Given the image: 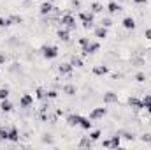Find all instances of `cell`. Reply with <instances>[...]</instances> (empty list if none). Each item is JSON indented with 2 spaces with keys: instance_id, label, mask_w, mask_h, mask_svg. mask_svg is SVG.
<instances>
[{
  "instance_id": "obj_1",
  "label": "cell",
  "mask_w": 151,
  "mask_h": 150,
  "mask_svg": "<svg viewBox=\"0 0 151 150\" xmlns=\"http://www.w3.org/2000/svg\"><path fill=\"white\" fill-rule=\"evenodd\" d=\"M60 23L69 30V32H72V30H76V18L72 16V14H65V16H62V20H60Z\"/></svg>"
},
{
  "instance_id": "obj_2",
  "label": "cell",
  "mask_w": 151,
  "mask_h": 150,
  "mask_svg": "<svg viewBox=\"0 0 151 150\" xmlns=\"http://www.w3.org/2000/svg\"><path fill=\"white\" fill-rule=\"evenodd\" d=\"M40 51H42V57L44 58H49V60L58 57V48L56 46H42Z\"/></svg>"
},
{
  "instance_id": "obj_3",
  "label": "cell",
  "mask_w": 151,
  "mask_h": 150,
  "mask_svg": "<svg viewBox=\"0 0 151 150\" xmlns=\"http://www.w3.org/2000/svg\"><path fill=\"white\" fill-rule=\"evenodd\" d=\"M79 20L83 21V27L86 30H90L93 27V12H81L79 14Z\"/></svg>"
},
{
  "instance_id": "obj_4",
  "label": "cell",
  "mask_w": 151,
  "mask_h": 150,
  "mask_svg": "<svg viewBox=\"0 0 151 150\" xmlns=\"http://www.w3.org/2000/svg\"><path fill=\"white\" fill-rule=\"evenodd\" d=\"M99 50H100V44L95 42V41H90L86 46H83V57L91 55V53H95V51H99Z\"/></svg>"
},
{
  "instance_id": "obj_5",
  "label": "cell",
  "mask_w": 151,
  "mask_h": 150,
  "mask_svg": "<svg viewBox=\"0 0 151 150\" xmlns=\"http://www.w3.org/2000/svg\"><path fill=\"white\" fill-rule=\"evenodd\" d=\"M119 145H121V140H119L118 134L113 136L111 140H104V141H102V147H107V149H118Z\"/></svg>"
},
{
  "instance_id": "obj_6",
  "label": "cell",
  "mask_w": 151,
  "mask_h": 150,
  "mask_svg": "<svg viewBox=\"0 0 151 150\" xmlns=\"http://www.w3.org/2000/svg\"><path fill=\"white\" fill-rule=\"evenodd\" d=\"M107 115V108H95L90 113V120H99V118H104Z\"/></svg>"
},
{
  "instance_id": "obj_7",
  "label": "cell",
  "mask_w": 151,
  "mask_h": 150,
  "mask_svg": "<svg viewBox=\"0 0 151 150\" xmlns=\"http://www.w3.org/2000/svg\"><path fill=\"white\" fill-rule=\"evenodd\" d=\"M81 115H77V113H70V115H67V118H65V122L70 125V127H76V125H79V122H81Z\"/></svg>"
},
{
  "instance_id": "obj_8",
  "label": "cell",
  "mask_w": 151,
  "mask_h": 150,
  "mask_svg": "<svg viewBox=\"0 0 151 150\" xmlns=\"http://www.w3.org/2000/svg\"><path fill=\"white\" fill-rule=\"evenodd\" d=\"M32 104H34V97L30 94H23L21 99H19V106L21 108H30Z\"/></svg>"
},
{
  "instance_id": "obj_9",
  "label": "cell",
  "mask_w": 151,
  "mask_h": 150,
  "mask_svg": "<svg viewBox=\"0 0 151 150\" xmlns=\"http://www.w3.org/2000/svg\"><path fill=\"white\" fill-rule=\"evenodd\" d=\"M72 69H74V66L70 64V62H67V64H60L58 66V73L62 76H69L70 73H72Z\"/></svg>"
},
{
  "instance_id": "obj_10",
  "label": "cell",
  "mask_w": 151,
  "mask_h": 150,
  "mask_svg": "<svg viewBox=\"0 0 151 150\" xmlns=\"http://www.w3.org/2000/svg\"><path fill=\"white\" fill-rule=\"evenodd\" d=\"M55 7H53V4L51 2H44V4H40V9H39V12L42 14V16H47L51 11H53Z\"/></svg>"
},
{
  "instance_id": "obj_11",
  "label": "cell",
  "mask_w": 151,
  "mask_h": 150,
  "mask_svg": "<svg viewBox=\"0 0 151 150\" xmlns=\"http://www.w3.org/2000/svg\"><path fill=\"white\" fill-rule=\"evenodd\" d=\"M7 133H9V141H12V143H18L19 141V133H18L16 127H9Z\"/></svg>"
},
{
  "instance_id": "obj_12",
  "label": "cell",
  "mask_w": 151,
  "mask_h": 150,
  "mask_svg": "<svg viewBox=\"0 0 151 150\" xmlns=\"http://www.w3.org/2000/svg\"><path fill=\"white\" fill-rule=\"evenodd\" d=\"M104 103H106V104L118 103V94H114V92H106V94H104Z\"/></svg>"
},
{
  "instance_id": "obj_13",
  "label": "cell",
  "mask_w": 151,
  "mask_h": 150,
  "mask_svg": "<svg viewBox=\"0 0 151 150\" xmlns=\"http://www.w3.org/2000/svg\"><path fill=\"white\" fill-rule=\"evenodd\" d=\"M123 27L127 28V30H134L135 28V20L134 18H130V16H127V18H123Z\"/></svg>"
},
{
  "instance_id": "obj_14",
  "label": "cell",
  "mask_w": 151,
  "mask_h": 150,
  "mask_svg": "<svg viewBox=\"0 0 151 150\" xmlns=\"http://www.w3.org/2000/svg\"><path fill=\"white\" fill-rule=\"evenodd\" d=\"M128 104H130L132 108H135V110H141V108H144L142 101H141V99H137V97H130V99H128Z\"/></svg>"
},
{
  "instance_id": "obj_15",
  "label": "cell",
  "mask_w": 151,
  "mask_h": 150,
  "mask_svg": "<svg viewBox=\"0 0 151 150\" xmlns=\"http://www.w3.org/2000/svg\"><path fill=\"white\" fill-rule=\"evenodd\" d=\"M109 73V67L107 66H97V67H93V74L97 76H104Z\"/></svg>"
},
{
  "instance_id": "obj_16",
  "label": "cell",
  "mask_w": 151,
  "mask_h": 150,
  "mask_svg": "<svg viewBox=\"0 0 151 150\" xmlns=\"http://www.w3.org/2000/svg\"><path fill=\"white\" fill-rule=\"evenodd\" d=\"M79 147H81V149H91V147H93V140H91L90 136H88V138H81Z\"/></svg>"
},
{
  "instance_id": "obj_17",
  "label": "cell",
  "mask_w": 151,
  "mask_h": 150,
  "mask_svg": "<svg viewBox=\"0 0 151 150\" xmlns=\"http://www.w3.org/2000/svg\"><path fill=\"white\" fill-rule=\"evenodd\" d=\"M121 9H123V7H121L119 4H116V2H109V4H107V11H109L111 14H116V12H119Z\"/></svg>"
},
{
  "instance_id": "obj_18",
  "label": "cell",
  "mask_w": 151,
  "mask_h": 150,
  "mask_svg": "<svg viewBox=\"0 0 151 150\" xmlns=\"http://www.w3.org/2000/svg\"><path fill=\"white\" fill-rule=\"evenodd\" d=\"M56 36H58V39H60V41H63V42H69V41H70V36H69V30H65V28H60Z\"/></svg>"
},
{
  "instance_id": "obj_19",
  "label": "cell",
  "mask_w": 151,
  "mask_h": 150,
  "mask_svg": "<svg viewBox=\"0 0 151 150\" xmlns=\"http://www.w3.org/2000/svg\"><path fill=\"white\" fill-rule=\"evenodd\" d=\"M95 37H99V39H106L107 37V28L106 27H99V28H95Z\"/></svg>"
},
{
  "instance_id": "obj_20",
  "label": "cell",
  "mask_w": 151,
  "mask_h": 150,
  "mask_svg": "<svg viewBox=\"0 0 151 150\" xmlns=\"http://www.w3.org/2000/svg\"><path fill=\"white\" fill-rule=\"evenodd\" d=\"M0 110H2L4 113H9V111H12V104H11V103H9L7 99H4V101L0 103Z\"/></svg>"
},
{
  "instance_id": "obj_21",
  "label": "cell",
  "mask_w": 151,
  "mask_h": 150,
  "mask_svg": "<svg viewBox=\"0 0 151 150\" xmlns=\"http://www.w3.org/2000/svg\"><path fill=\"white\" fill-rule=\"evenodd\" d=\"M79 125H81L84 131H90V129H91V125H93V122H90V118H84V117H83V118H81V122H79Z\"/></svg>"
},
{
  "instance_id": "obj_22",
  "label": "cell",
  "mask_w": 151,
  "mask_h": 150,
  "mask_svg": "<svg viewBox=\"0 0 151 150\" xmlns=\"http://www.w3.org/2000/svg\"><path fill=\"white\" fill-rule=\"evenodd\" d=\"M35 97L40 99V101H44V99H47V92H46L44 88H37V90H35Z\"/></svg>"
},
{
  "instance_id": "obj_23",
  "label": "cell",
  "mask_w": 151,
  "mask_h": 150,
  "mask_svg": "<svg viewBox=\"0 0 151 150\" xmlns=\"http://www.w3.org/2000/svg\"><path fill=\"white\" fill-rule=\"evenodd\" d=\"M63 92H65L67 95H74L76 92H77V88H76L74 85H65V87H63Z\"/></svg>"
},
{
  "instance_id": "obj_24",
  "label": "cell",
  "mask_w": 151,
  "mask_h": 150,
  "mask_svg": "<svg viewBox=\"0 0 151 150\" xmlns=\"http://www.w3.org/2000/svg\"><path fill=\"white\" fill-rule=\"evenodd\" d=\"M102 11H104V5H102V4H99V2L91 4V12H93V14H97V12H102Z\"/></svg>"
},
{
  "instance_id": "obj_25",
  "label": "cell",
  "mask_w": 151,
  "mask_h": 150,
  "mask_svg": "<svg viewBox=\"0 0 151 150\" xmlns=\"http://www.w3.org/2000/svg\"><path fill=\"white\" fill-rule=\"evenodd\" d=\"M70 64H72L74 67H83V66H84V64H83V60H81L79 57H76V55L70 58Z\"/></svg>"
},
{
  "instance_id": "obj_26",
  "label": "cell",
  "mask_w": 151,
  "mask_h": 150,
  "mask_svg": "<svg viewBox=\"0 0 151 150\" xmlns=\"http://www.w3.org/2000/svg\"><path fill=\"white\" fill-rule=\"evenodd\" d=\"M9 140V133L5 127H0V141H7Z\"/></svg>"
},
{
  "instance_id": "obj_27",
  "label": "cell",
  "mask_w": 151,
  "mask_h": 150,
  "mask_svg": "<svg viewBox=\"0 0 151 150\" xmlns=\"http://www.w3.org/2000/svg\"><path fill=\"white\" fill-rule=\"evenodd\" d=\"M9 21H11V25H16V23H21L23 20H21V16H18V14H12V16L9 18Z\"/></svg>"
},
{
  "instance_id": "obj_28",
  "label": "cell",
  "mask_w": 151,
  "mask_h": 150,
  "mask_svg": "<svg viewBox=\"0 0 151 150\" xmlns=\"http://www.w3.org/2000/svg\"><path fill=\"white\" fill-rule=\"evenodd\" d=\"M100 25L106 27V28H109V27H113V20H111V18H104V20L100 21Z\"/></svg>"
},
{
  "instance_id": "obj_29",
  "label": "cell",
  "mask_w": 151,
  "mask_h": 150,
  "mask_svg": "<svg viewBox=\"0 0 151 150\" xmlns=\"http://www.w3.org/2000/svg\"><path fill=\"white\" fill-rule=\"evenodd\" d=\"M100 136H102V133H100L99 129H97V131H91V133H90V138H91L93 141H97V140H99Z\"/></svg>"
},
{
  "instance_id": "obj_30",
  "label": "cell",
  "mask_w": 151,
  "mask_h": 150,
  "mask_svg": "<svg viewBox=\"0 0 151 150\" xmlns=\"http://www.w3.org/2000/svg\"><path fill=\"white\" fill-rule=\"evenodd\" d=\"M142 104H144V108L151 106V94H146V95L142 97Z\"/></svg>"
},
{
  "instance_id": "obj_31",
  "label": "cell",
  "mask_w": 151,
  "mask_h": 150,
  "mask_svg": "<svg viewBox=\"0 0 151 150\" xmlns=\"http://www.w3.org/2000/svg\"><path fill=\"white\" fill-rule=\"evenodd\" d=\"M9 97V88H0V101Z\"/></svg>"
},
{
  "instance_id": "obj_32",
  "label": "cell",
  "mask_w": 151,
  "mask_h": 150,
  "mask_svg": "<svg viewBox=\"0 0 151 150\" xmlns=\"http://www.w3.org/2000/svg\"><path fill=\"white\" fill-rule=\"evenodd\" d=\"M9 25H11L9 18H0V27H2V28H5V27H9Z\"/></svg>"
},
{
  "instance_id": "obj_33",
  "label": "cell",
  "mask_w": 151,
  "mask_h": 150,
  "mask_svg": "<svg viewBox=\"0 0 151 150\" xmlns=\"http://www.w3.org/2000/svg\"><path fill=\"white\" fill-rule=\"evenodd\" d=\"M135 79H137L139 83H142V81H146V74H144V73H137V74H135Z\"/></svg>"
},
{
  "instance_id": "obj_34",
  "label": "cell",
  "mask_w": 151,
  "mask_h": 150,
  "mask_svg": "<svg viewBox=\"0 0 151 150\" xmlns=\"http://www.w3.org/2000/svg\"><path fill=\"white\" fill-rule=\"evenodd\" d=\"M58 97V92L56 90H49L47 92V99H56Z\"/></svg>"
},
{
  "instance_id": "obj_35",
  "label": "cell",
  "mask_w": 151,
  "mask_h": 150,
  "mask_svg": "<svg viewBox=\"0 0 151 150\" xmlns=\"http://www.w3.org/2000/svg\"><path fill=\"white\" fill-rule=\"evenodd\" d=\"M88 42H90V37H81V39H79V44H81V48H83V46H86Z\"/></svg>"
},
{
  "instance_id": "obj_36",
  "label": "cell",
  "mask_w": 151,
  "mask_h": 150,
  "mask_svg": "<svg viewBox=\"0 0 151 150\" xmlns=\"http://www.w3.org/2000/svg\"><path fill=\"white\" fill-rule=\"evenodd\" d=\"M141 140H142L144 143H151V134H142V136H141Z\"/></svg>"
},
{
  "instance_id": "obj_37",
  "label": "cell",
  "mask_w": 151,
  "mask_h": 150,
  "mask_svg": "<svg viewBox=\"0 0 151 150\" xmlns=\"http://www.w3.org/2000/svg\"><path fill=\"white\" fill-rule=\"evenodd\" d=\"M144 36H146V39H150V41H151V28L144 30Z\"/></svg>"
},
{
  "instance_id": "obj_38",
  "label": "cell",
  "mask_w": 151,
  "mask_h": 150,
  "mask_svg": "<svg viewBox=\"0 0 151 150\" xmlns=\"http://www.w3.org/2000/svg\"><path fill=\"white\" fill-rule=\"evenodd\" d=\"M125 138H127V140H134V138H135V136H134V134H132V133H125Z\"/></svg>"
},
{
  "instance_id": "obj_39",
  "label": "cell",
  "mask_w": 151,
  "mask_h": 150,
  "mask_svg": "<svg viewBox=\"0 0 151 150\" xmlns=\"http://www.w3.org/2000/svg\"><path fill=\"white\" fill-rule=\"evenodd\" d=\"M5 60H7V57L4 53H0V64H5Z\"/></svg>"
},
{
  "instance_id": "obj_40",
  "label": "cell",
  "mask_w": 151,
  "mask_h": 150,
  "mask_svg": "<svg viewBox=\"0 0 151 150\" xmlns=\"http://www.w3.org/2000/svg\"><path fill=\"white\" fill-rule=\"evenodd\" d=\"M134 2H135V4H146L148 0H134Z\"/></svg>"
},
{
  "instance_id": "obj_41",
  "label": "cell",
  "mask_w": 151,
  "mask_h": 150,
  "mask_svg": "<svg viewBox=\"0 0 151 150\" xmlns=\"http://www.w3.org/2000/svg\"><path fill=\"white\" fill-rule=\"evenodd\" d=\"M146 110H148V111H150V113H151V106H148V108H146Z\"/></svg>"
}]
</instances>
